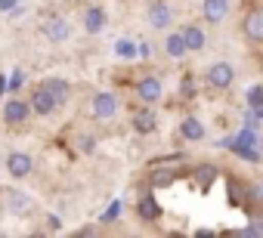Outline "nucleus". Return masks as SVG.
I'll list each match as a JSON object with an SVG mask.
<instances>
[{
	"mask_svg": "<svg viewBox=\"0 0 263 238\" xmlns=\"http://www.w3.org/2000/svg\"><path fill=\"white\" fill-rule=\"evenodd\" d=\"M229 149H235V155H241L245 161L257 164L260 161V152H257V130H238L232 140H229Z\"/></svg>",
	"mask_w": 263,
	"mask_h": 238,
	"instance_id": "nucleus-1",
	"label": "nucleus"
},
{
	"mask_svg": "<svg viewBox=\"0 0 263 238\" xmlns=\"http://www.w3.org/2000/svg\"><path fill=\"white\" fill-rule=\"evenodd\" d=\"M204 81H208V87H214V90H226V87H232V81H235V68H232V62H214V65L208 68Z\"/></svg>",
	"mask_w": 263,
	"mask_h": 238,
	"instance_id": "nucleus-2",
	"label": "nucleus"
},
{
	"mask_svg": "<svg viewBox=\"0 0 263 238\" xmlns=\"http://www.w3.org/2000/svg\"><path fill=\"white\" fill-rule=\"evenodd\" d=\"M118 108H121V102H118L115 93H96L93 96V105H90V111H93L96 121H111V117L118 114Z\"/></svg>",
	"mask_w": 263,
	"mask_h": 238,
	"instance_id": "nucleus-3",
	"label": "nucleus"
},
{
	"mask_svg": "<svg viewBox=\"0 0 263 238\" xmlns=\"http://www.w3.org/2000/svg\"><path fill=\"white\" fill-rule=\"evenodd\" d=\"M44 37L50 41V44H65L68 37H71V22L68 19H62V16H53V19H47L44 22Z\"/></svg>",
	"mask_w": 263,
	"mask_h": 238,
	"instance_id": "nucleus-4",
	"label": "nucleus"
},
{
	"mask_svg": "<svg viewBox=\"0 0 263 238\" xmlns=\"http://www.w3.org/2000/svg\"><path fill=\"white\" fill-rule=\"evenodd\" d=\"M137 96H140L143 102L155 105V102L164 96V87H161V81H158L155 74H146V77H140V81H137Z\"/></svg>",
	"mask_w": 263,
	"mask_h": 238,
	"instance_id": "nucleus-5",
	"label": "nucleus"
},
{
	"mask_svg": "<svg viewBox=\"0 0 263 238\" xmlns=\"http://www.w3.org/2000/svg\"><path fill=\"white\" fill-rule=\"evenodd\" d=\"M7 170H10L13 180H25V176L34 170V158L25 155V152H10V155H7Z\"/></svg>",
	"mask_w": 263,
	"mask_h": 238,
	"instance_id": "nucleus-6",
	"label": "nucleus"
},
{
	"mask_svg": "<svg viewBox=\"0 0 263 238\" xmlns=\"http://www.w3.org/2000/svg\"><path fill=\"white\" fill-rule=\"evenodd\" d=\"M28 117H31V105L25 99H10L4 105V121L7 124H25Z\"/></svg>",
	"mask_w": 263,
	"mask_h": 238,
	"instance_id": "nucleus-7",
	"label": "nucleus"
},
{
	"mask_svg": "<svg viewBox=\"0 0 263 238\" xmlns=\"http://www.w3.org/2000/svg\"><path fill=\"white\" fill-rule=\"evenodd\" d=\"M201 16H204V22L220 25L229 16V0H204V4H201Z\"/></svg>",
	"mask_w": 263,
	"mask_h": 238,
	"instance_id": "nucleus-8",
	"label": "nucleus"
},
{
	"mask_svg": "<svg viewBox=\"0 0 263 238\" xmlns=\"http://www.w3.org/2000/svg\"><path fill=\"white\" fill-rule=\"evenodd\" d=\"M137 216H140L143 223H155V220L161 216V207H158V201H155L152 192H143V195H140V201H137Z\"/></svg>",
	"mask_w": 263,
	"mask_h": 238,
	"instance_id": "nucleus-9",
	"label": "nucleus"
},
{
	"mask_svg": "<svg viewBox=\"0 0 263 238\" xmlns=\"http://www.w3.org/2000/svg\"><path fill=\"white\" fill-rule=\"evenodd\" d=\"M171 22H174V13H171V7L164 4V0H158V4H152V7H149V25H152V28L164 31Z\"/></svg>",
	"mask_w": 263,
	"mask_h": 238,
	"instance_id": "nucleus-10",
	"label": "nucleus"
},
{
	"mask_svg": "<svg viewBox=\"0 0 263 238\" xmlns=\"http://www.w3.org/2000/svg\"><path fill=\"white\" fill-rule=\"evenodd\" d=\"M241 31H245V37L251 41V44H260L263 41V13H248L245 16V22H241Z\"/></svg>",
	"mask_w": 263,
	"mask_h": 238,
	"instance_id": "nucleus-11",
	"label": "nucleus"
},
{
	"mask_svg": "<svg viewBox=\"0 0 263 238\" xmlns=\"http://www.w3.org/2000/svg\"><path fill=\"white\" fill-rule=\"evenodd\" d=\"M31 111H37V114H53L59 105H56V99L44 90V87H34V93H31Z\"/></svg>",
	"mask_w": 263,
	"mask_h": 238,
	"instance_id": "nucleus-12",
	"label": "nucleus"
},
{
	"mask_svg": "<svg viewBox=\"0 0 263 238\" xmlns=\"http://www.w3.org/2000/svg\"><path fill=\"white\" fill-rule=\"evenodd\" d=\"M37 87H44L53 99H56V105H62L65 99H68V93H71V87H68V81H62V77H44Z\"/></svg>",
	"mask_w": 263,
	"mask_h": 238,
	"instance_id": "nucleus-13",
	"label": "nucleus"
},
{
	"mask_svg": "<svg viewBox=\"0 0 263 238\" xmlns=\"http://www.w3.org/2000/svg\"><path fill=\"white\" fill-rule=\"evenodd\" d=\"M180 34H183V44H186V50H192V53H198V50H204V31L198 28V25H183L180 28Z\"/></svg>",
	"mask_w": 263,
	"mask_h": 238,
	"instance_id": "nucleus-14",
	"label": "nucleus"
},
{
	"mask_svg": "<svg viewBox=\"0 0 263 238\" xmlns=\"http://www.w3.org/2000/svg\"><path fill=\"white\" fill-rule=\"evenodd\" d=\"M102 28H105V10L102 7H90L84 13V31L87 34H99Z\"/></svg>",
	"mask_w": 263,
	"mask_h": 238,
	"instance_id": "nucleus-15",
	"label": "nucleus"
},
{
	"mask_svg": "<svg viewBox=\"0 0 263 238\" xmlns=\"http://www.w3.org/2000/svg\"><path fill=\"white\" fill-rule=\"evenodd\" d=\"M180 136L189 140V143H198V140H204V124L198 117H183L180 121Z\"/></svg>",
	"mask_w": 263,
	"mask_h": 238,
	"instance_id": "nucleus-16",
	"label": "nucleus"
},
{
	"mask_svg": "<svg viewBox=\"0 0 263 238\" xmlns=\"http://www.w3.org/2000/svg\"><path fill=\"white\" fill-rule=\"evenodd\" d=\"M164 53H167L171 59H183V56L189 53L186 44H183V34H180V31H174V34L164 37Z\"/></svg>",
	"mask_w": 263,
	"mask_h": 238,
	"instance_id": "nucleus-17",
	"label": "nucleus"
},
{
	"mask_svg": "<svg viewBox=\"0 0 263 238\" xmlns=\"http://www.w3.org/2000/svg\"><path fill=\"white\" fill-rule=\"evenodd\" d=\"M7 207H10L13 213H28V210L34 207V201H31L25 192H16V189H13V192L7 195Z\"/></svg>",
	"mask_w": 263,
	"mask_h": 238,
	"instance_id": "nucleus-18",
	"label": "nucleus"
},
{
	"mask_svg": "<svg viewBox=\"0 0 263 238\" xmlns=\"http://www.w3.org/2000/svg\"><path fill=\"white\" fill-rule=\"evenodd\" d=\"M134 130L137 133H152L155 130V114L152 111H137L134 114Z\"/></svg>",
	"mask_w": 263,
	"mask_h": 238,
	"instance_id": "nucleus-19",
	"label": "nucleus"
},
{
	"mask_svg": "<svg viewBox=\"0 0 263 238\" xmlns=\"http://www.w3.org/2000/svg\"><path fill=\"white\" fill-rule=\"evenodd\" d=\"M115 56H121V59H137V44L127 41V37L115 41Z\"/></svg>",
	"mask_w": 263,
	"mask_h": 238,
	"instance_id": "nucleus-20",
	"label": "nucleus"
},
{
	"mask_svg": "<svg viewBox=\"0 0 263 238\" xmlns=\"http://www.w3.org/2000/svg\"><path fill=\"white\" fill-rule=\"evenodd\" d=\"M195 176H198V186H201V189H208V186H211V180H217V167L204 164V167H198V170H195Z\"/></svg>",
	"mask_w": 263,
	"mask_h": 238,
	"instance_id": "nucleus-21",
	"label": "nucleus"
},
{
	"mask_svg": "<svg viewBox=\"0 0 263 238\" xmlns=\"http://www.w3.org/2000/svg\"><path fill=\"white\" fill-rule=\"evenodd\" d=\"M121 210H124V204H121V201H111V204L105 207V213L99 216V223H105V226H111V223H115V220L121 216Z\"/></svg>",
	"mask_w": 263,
	"mask_h": 238,
	"instance_id": "nucleus-22",
	"label": "nucleus"
},
{
	"mask_svg": "<svg viewBox=\"0 0 263 238\" xmlns=\"http://www.w3.org/2000/svg\"><path fill=\"white\" fill-rule=\"evenodd\" d=\"M248 108H257V111H263V90H260L257 84L248 90Z\"/></svg>",
	"mask_w": 263,
	"mask_h": 238,
	"instance_id": "nucleus-23",
	"label": "nucleus"
},
{
	"mask_svg": "<svg viewBox=\"0 0 263 238\" xmlns=\"http://www.w3.org/2000/svg\"><path fill=\"white\" fill-rule=\"evenodd\" d=\"M78 149H81L84 155H93V152H96V136L81 133V136H78Z\"/></svg>",
	"mask_w": 263,
	"mask_h": 238,
	"instance_id": "nucleus-24",
	"label": "nucleus"
},
{
	"mask_svg": "<svg viewBox=\"0 0 263 238\" xmlns=\"http://www.w3.org/2000/svg\"><path fill=\"white\" fill-rule=\"evenodd\" d=\"M152 183L155 186H171L174 183V170H155L152 173Z\"/></svg>",
	"mask_w": 263,
	"mask_h": 238,
	"instance_id": "nucleus-25",
	"label": "nucleus"
},
{
	"mask_svg": "<svg viewBox=\"0 0 263 238\" xmlns=\"http://www.w3.org/2000/svg\"><path fill=\"white\" fill-rule=\"evenodd\" d=\"M238 235H241V238H260V235H263V229H260V223H251V226L238 229Z\"/></svg>",
	"mask_w": 263,
	"mask_h": 238,
	"instance_id": "nucleus-26",
	"label": "nucleus"
},
{
	"mask_svg": "<svg viewBox=\"0 0 263 238\" xmlns=\"http://www.w3.org/2000/svg\"><path fill=\"white\" fill-rule=\"evenodd\" d=\"M22 84H25V74H22V71H19V68H16V71H13V77H10V84H7V87H10V90H13V93H16V90H19V87H22Z\"/></svg>",
	"mask_w": 263,
	"mask_h": 238,
	"instance_id": "nucleus-27",
	"label": "nucleus"
},
{
	"mask_svg": "<svg viewBox=\"0 0 263 238\" xmlns=\"http://www.w3.org/2000/svg\"><path fill=\"white\" fill-rule=\"evenodd\" d=\"M47 229H50V232H56V229H62V220H59L56 213H50V216H47Z\"/></svg>",
	"mask_w": 263,
	"mask_h": 238,
	"instance_id": "nucleus-28",
	"label": "nucleus"
},
{
	"mask_svg": "<svg viewBox=\"0 0 263 238\" xmlns=\"http://www.w3.org/2000/svg\"><path fill=\"white\" fill-rule=\"evenodd\" d=\"M13 7H19V0H0V13H10Z\"/></svg>",
	"mask_w": 263,
	"mask_h": 238,
	"instance_id": "nucleus-29",
	"label": "nucleus"
},
{
	"mask_svg": "<svg viewBox=\"0 0 263 238\" xmlns=\"http://www.w3.org/2000/svg\"><path fill=\"white\" fill-rule=\"evenodd\" d=\"M183 93H186V96H192V77H186V81H183Z\"/></svg>",
	"mask_w": 263,
	"mask_h": 238,
	"instance_id": "nucleus-30",
	"label": "nucleus"
}]
</instances>
